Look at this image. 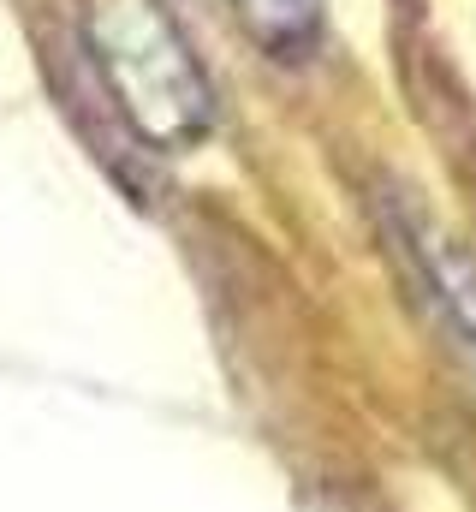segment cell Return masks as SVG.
<instances>
[{
  "instance_id": "3957f363",
  "label": "cell",
  "mask_w": 476,
  "mask_h": 512,
  "mask_svg": "<svg viewBox=\"0 0 476 512\" xmlns=\"http://www.w3.org/2000/svg\"><path fill=\"white\" fill-rule=\"evenodd\" d=\"M405 239H411V251H417L423 280L435 286V298L447 304V316L459 322V334L476 346V268L453 251L447 239H435V233H423V227H411Z\"/></svg>"
},
{
  "instance_id": "7a4b0ae2",
  "label": "cell",
  "mask_w": 476,
  "mask_h": 512,
  "mask_svg": "<svg viewBox=\"0 0 476 512\" xmlns=\"http://www.w3.org/2000/svg\"><path fill=\"white\" fill-rule=\"evenodd\" d=\"M233 12L256 36V48L280 60H304L322 36V0H233Z\"/></svg>"
},
{
  "instance_id": "6da1fadb",
  "label": "cell",
  "mask_w": 476,
  "mask_h": 512,
  "mask_svg": "<svg viewBox=\"0 0 476 512\" xmlns=\"http://www.w3.org/2000/svg\"><path fill=\"white\" fill-rule=\"evenodd\" d=\"M84 36L114 108L149 149L179 155L215 131L209 72L161 0H90Z\"/></svg>"
}]
</instances>
